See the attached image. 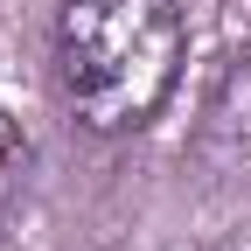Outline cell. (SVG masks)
Returning <instances> with one entry per match:
<instances>
[{"label":"cell","mask_w":251,"mask_h":251,"mask_svg":"<svg viewBox=\"0 0 251 251\" xmlns=\"http://www.w3.org/2000/svg\"><path fill=\"white\" fill-rule=\"evenodd\" d=\"M49 63L77 133L91 140L147 133L181 84L188 14L181 0H63Z\"/></svg>","instance_id":"1"},{"label":"cell","mask_w":251,"mask_h":251,"mask_svg":"<svg viewBox=\"0 0 251 251\" xmlns=\"http://www.w3.org/2000/svg\"><path fill=\"white\" fill-rule=\"evenodd\" d=\"M21 161H28V140L14 133V119H7V112H0V196H7V175H14Z\"/></svg>","instance_id":"2"}]
</instances>
